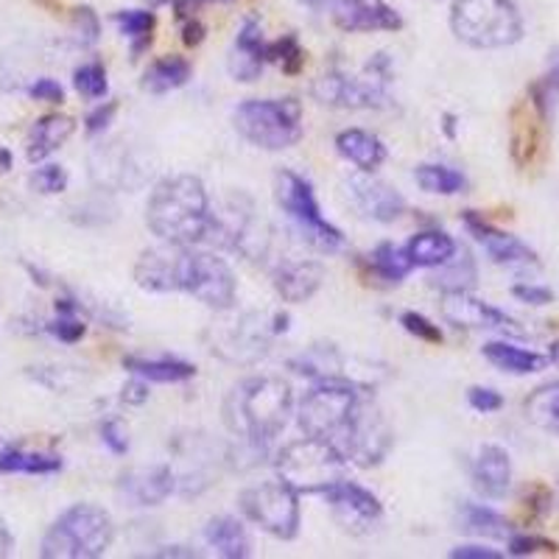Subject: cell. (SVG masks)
<instances>
[{"label": "cell", "instance_id": "15", "mask_svg": "<svg viewBox=\"0 0 559 559\" xmlns=\"http://www.w3.org/2000/svg\"><path fill=\"white\" fill-rule=\"evenodd\" d=\"M439 311H442L445 322H451L453 328H462V331H498L512 333V336L523 333L515 319L487 306L484 299L473 297L471 292H445L442 302H439Z\"/></svg>", "mask_w": 559, "mask_h": 559}, {"label": "cell", "instance_id": "21", "mask_svg": "<svg viewBox=\"0 0 559 559\" xmlns=\"http://www.w3.org/2000/svg\"><path fill=\"white\" fill-rule=\"evenodd\" d=\"M322 496L328 498V503L333 507L336 518L347 528L369 526V523H376L383 512L381 501H378L369 489L358 487L356 481H344V478L333 481L331 487H324Z\"/></svg>", "mask_w": 559, "mask_h": 559}, {"label": "cell", "instance_id": "1", "mask_svg": "<svg viewBox=\"0 0 559 559\" xmlns=\"http://www.w3.org/2000/svg\"><path fill=\"white\" fill-rule=\"evenodd\" d=\"M146 224L166 243L197 247L207 241L213 210L202 179L191 174L163 179L146 204Z\"/></svg>", "mask_w": 559, "mask_h": 559}, {"label": "cell", "instance_id": "61", "mask_svg": "<svg viewBox=\"0 0 559 559\" xmlns=\"http://www.w3.org/2000/svg\"><path fill=\"white\" fill-rule=\"evenodd\" d=\"M166 3H174V0H148V7H166Z\"/></svg>", "mask_w": 559, "mask_h": 559}, {"label": "cell", "instance_id": "31", "mask_svg": "<svg viewBox=\"0 0 559 559\" xmlns=\"http://www.w3.org/2000/svg\"><path fill=\"white\" fill-rule=\"evenodd\" d=\"M123 367L134 378L152 383H182L197 376V367L179 358H123Z\"/></svg>", "mask_w": 559, "mask_h": 559}, {"label": "cell", "instance_id": "43", "mask_svg": "<svg viewBox=\"0 0 559 559\" xmlns=\"http://www.w3.org/2000/svg\"><path fill=\"white\" fill-rule=\"evenodd\" d=\"M401 324H403V328H406V333H412V336L423 338V342L442 344V331H439V324H433L431 319L423 317V313L403 311L401 313Z\"/></svg>", "mask_w": 559, "mask_h": 559}, {"label": "cell", "instance_id": "46", "mask_svg": "<svg viewBox=\"0 0 559 559\" xmlns=\"http://www.w3.org/2000/svg\"><path fill=\"white\" fill-rule=\"evenodd\" d=\"M537 551H557V546L548 540H543V537H534V534H518L512 532L509 534V554L512 557H532V554Z\"/></svg>", "mask_w": 559, "mask_h": 559}, {"label": "cell", "instance_id": "19", "mask_svg": "<svg viewBox=\"0 0 559 559\" xmlns=\"http://www.w3.org/2000/svg\"><path fill=\"white\" fill-rule=\"evenodd\" d=\"M546 123L548 107H543L532 93L512 109V157L518 166L526 168L537 159V152L546 143Z\"/></svg>", "mask_w": 559, "mask_h": 559}, {"label": "cell", "instance_id": "48", "mask_svg": "<svg viewBox=\"0 0 559 559\" xmlns=\"http://www.w3.org/2000/svg\"><path fill=\"white\" fill-rule=\"evenodd\" d=\"M102 439H104V445H107L115 456H123V453L129 451V437L118 419H107V423H104Z\"/></svg>", "mask_w": 559, "mask_h": 559}, {"label": "cell", "instance_id": "32", "mask_svg": "<svg viewBox=\"0 0 559 559\" xmlns=\"http://www.w3.org/2000/svg\"><path fill=\"white\" fill-rule=\"evenodd\" d=\"M456 523L462 532L476 534V537H489V540H509V534H512V523L503 515H498L496 509L481 507V503H462Z\"/></svg>", "mask_w": 559, "mask_h": 559}, {"label": "cell", "instance_id": "42", "mask_svg": "<svg viewBox=\"0 0 559 559\" xmlns=\"http://www.w3.org/2000/svg\"><path fill=\"white\" fill-rule=\"evenodd\" d=\"M73 87L82 93L90 102H98V98L107 96V70H104L102 62H87L82 68H76L73 73Z\"/></svg>", "mask_w": 559, "mask_h": 559}, {"label": "cell", "instance_id": "16", "mask_svg": "<svg viewBox=\"0 0 559 559\" xmlns=\"http://www.w3.org/2000/svg\"><path fill=\"white\" fill-rule=\"evenodd\" d=\"M188 294L213 311H229L236 302V274L218 254L193 249V274Z\"/></svg>", "mask_w": 559, "mask_h": 559}, {"label": "cell", "instance_id": "11", "mask_svg": "<svg viewBox=\"0 0 559 559\" xmlns=\"http://www.w3.org/2000/svg\"><path fill=\"white\" fill-rule=\"evenodd\" d=\"M333 445L342 451L347 462H356L358 467H376L392 448V428L372 403H364L358 397L356 408L338 431V437L333 439Z\"/></svg>", "mask_w": 559, "mask_h": 559}, {"label": "cell", "instance_id": "60", "mask_svg": "<svg viewBox=\"0 0 559 559\" xmlns=\"http://www.w3.org/2000/svg\"><path fill=\"white\" fill-rule=\"evenodd\" d=\"M302 3H306V7H311V9H322L328 0H302Z\"/></svg>", "mask_w": 559, "mask_h": 559}, {"label": "cell", "instance_id": "57", "mask_svg": "<svg viewBox=\"0 0 559 559\" xmlns=\"http://www.w3.org/2000/svg\"><path fill=\"white\" fill-rule=\"evenodd\" d=\"M154 557H197L193 551H179V548H171V551H157Z\"/></svg>", "mask_w": 559, "mask_h": 559}, {"label": "cell", "instance_id": "38", "mask_svg": "<svg viewBox=\"0 0 559 559\" xmlns=\"http://www.w3.org/2000/svg\"><path fill=\"white\" fill-rule=\"evenodd\" d=\"M372 272L378 274L386 283H403L408 277V272L414 269L412 258H408L406 249L394 247V243H381V247L372 252Z\"/></svg>", "mask_w": 559, "mask_h": 559}, {"label": "cell", "instance_id": "4", "mask_svg": "<svg viewBox=\"0 0 559 559\" xmlns=\"http://www.w3.org/2000/svg\"><path fill=\"white\" fill-rule=\"evenodd\" d=\"M451 28L464 45L492 51L523 39V17L512 0H456Z\"/></svg>", "mask_w": 559, "mask_h": 559}, {"label": "cell", "instance_id": "6", "mask_svg": "<svg viewBox=\"0 0 559 559\" xmlns=\"http://www.w3.org/2000/svg\"><path fill=\"white\" fill-rule=\"evenodd\" d=\"M236 129L254 146L280 152L302 138V107L297 98H254L236 109Z\"/></svg>", "mask_w": 559, "mask_h": 559}, {"label": "cell", "instance_id": "23", "mask_svg": "<svg viewBox=\"0 0 559 559\" xmlns=\"http://www.w3.org/2000/svg\"><path fill=\"white\" fill-rule=\"evenodd\" d=\"M263 64H266V39H263L261 23L254 17L243 20L241 32H238L236 45H233V57H229V73L238 82H254L261 79Z\"/></svg>", "mask_w": 559, "mask_h": 559}, {"label": "cell", "instance_id": "10", "mask_svg": "<svg viewBox=\"0 0 559 559\" xmlns=\"http://www.w3.org/2000/svg\"><path fill=\"white\" fill-rule=\"evenodd\" d=\"M358 403V386L347 381H317V386L302 397L299 403V428L308 433V437L319 439H333L338 437V431L344 428V423L349 419L353 408Z\"/></svg>", "mask_w": 559, "mask_h": 559}, {"label": "cell", "instance_id": "29", "mask_svg": "<svg viewBox=\"0 0 559 559\" xmlns=\"http://www.w3.org/2000/svg\"><path fill=\"white\" fill-rule=\"evenodd\" d=\"M204 540L227 559L249 557V548H252L247 528L241 526V521H236V518L229 515L213 518V521L204 526Z\"/></svg>", "mask_w": 559, "mask_h": 559}, {"label": "cell", "instance_id": "50", "mask_svg": "<svg viewBox=\"0 0 559 559\" xmlns=\"http://www.w3.org/2000/svg\"><path fill=\"white\" fill-rule=\"evenodd\" d=\"M512 297L521 299V302H526V306H548L554 299L551 288L546 286H532V283H518V286H512Z\"/></svg>", "mask_w": 559, "mask_h": 559}, {"label": "cell", "instance_id": "58", "mask_svg": "<svg viewBox=\"0 0 559 559\" xmlns=\"http://www.w3.org/2000/svg\"><path fill=\"white\" fill-rule=\"evenodd\" d=\"M548 361H551L554 367H559V338L548 347Z\"/></svg>", "mask_w": 559, "mask_h": 559}, {"label": "cell", "instance_id": "47", "mask_svg": "<svg viewBox=\"0 0 559 559\" xmlns=\"http://www.w3.org/2000/svg\"><path fill=\"white\" fill-rule=\"evenodd\" d=\"M467 403H471L478 414H492L498 412V408H503L501 392L487 386H471V392H467Z\"/></svg>", "mask_w": 559, "mask_h": 559}, {"label": "cell", "instance_id": "51", "mask_svg": "<svg viewBox=\"0 0 559 559\" xmlns=\"http://www.w3.org/2000/svg\"><path fill=\"white\" fill-rule=\"evenodd\" d=\"M115 112H118V102H107V104H102V107L93 109V112L87 115V121H84L87 123V134L104 132V129L112 123Z\"/></svg>", "mask_w": 559, "mask_h": 559}, {"label": "cell", "instance_id": "18", "mask_svg": "<svg viewBox=\"0 0 559 559\" xmlns=\"http://www.w3.org/2000/svg\"><path fill=\"white\" fill-rule=\"evenodd\" d=\"M333 23L347 34L401 32L403 17L386 0H333Z\"/></svg>", "mask_w": 559, "mask_h": 559}, {"label": "cell", "instance_id": "33", "mask_svg": "<svg viewBox=\"0 0 559 559\" xmlns=\"http://www.w3.org/2000/svg\"><path fill=\"white\" fill-rule=\"evenodd\" d=\"M191 73L193 68L185 57H163L143 73V90H148L154 96H163V93H171V90L188 84Z\"/></svg>", "mask_w": 559, "mask_h": 559}, {"label": "cell", "instance_id": "40", "mask_svg": "<svg viewBox=\"0 0 559 559\" xmlns=\"http://www.w3.org/2000/svg\"><path fill=\"white\" fill-rule=\"evenodd\" d=\"M48 331H51L53 336L64 344L79 342V338L87 333V324H84L82 317H79V302H73V299H59L57 319L48 324Z\"/></svg>", "mask_w": 559, "mask_h": 559}, {"label": "cell", "instance_id": "3", "mask_svg": "<svg viewBox=\"0 0 559 559\" xmlns=\"http://www.w3.org/2000/svg\"><path fill=\"white\" fill-rule=\"evenodd\" d=\"M115 540L112 518L102 507L76 503L59 515V521L43 537L45 559H96L109 551Z\"/></svg>", "mask_w": 559, "mask_h": 559}, {"label": "cell", "instance_id": "49", "mask_svg": "<svg viewBox=\"0 0 559 559\" xmlns=\"http://www.w3.org/2000/svg\"><path fill=\"white\" fill-rule=\"evenodd\" d=\"M28 96L34 102H45V104H62L64 102V90L57 79H37V82L28 87Z\"/></svg>", "mask_w": 559, "mask_h": 559}, {"label": "cell", "instance_id": "55", "mask_svg": "<svg viewBox=\"0 0 559 559\" xmlns=\"http://www.w3.org/2000/svg\"><path fill=\"white\" fill-rule=\"evenodd\" d=\"M123 401L132 403V406H140V403H146L148 401V386L143 378H138V381L127 383L123 386Z\"/></svg>", "mask_w": 559, "mask_h": 559}, {"label": "cell", "instance_id": "62", "mask_svg": "<svg viewBox=\"0 0 559 559\" xmlns=\"http://www.w3.org/2000/svg\"><path fill=\"white\" fill-rule=\"evenodd\" d=\"M199 3H216V0H199ZM218 3H229V0H218Z\"/></svg>", "mask_w": 559, "mask_h": 559}, {"label": "cell", "instance_id": "45", "mask_svg": "<svg viewBox=\"0 0 559 559\" xmlns=\"http://www.w3.org/2000/svg\"><path fill=\"white\" fill-rule=\"evenodd\" d=\"M73 26H76L82 45H96L102 37V20L90 7H79L73 12Z\"/></svg>", "mask_w": 559, "mask_h": 559}, {"label": "cell", "instance_id": "37", "mask_svg": "<svg viewBox=\"0 0 559 559\" xmlns=\"http://www.w3.org/2000/svg\"><path fill=\"white\" fill-rule=\"evenodd\" d=\"M414 179L426 193H442V197H453V193H462L467 188V179L464 174H459L456 168L448 166H433L426 163L414 171Z\"/></svg>", "mask_w": 559, "mask_h": 559}, {"label": "cell", "instance_id": "36", "mask_svg": "<svg viewBox=\"0 0 559 559\" xmlns=\"http://www.w3.org/2000/svg\"><path fill=\"white\" fill-rule=\"evenodd\" d=\"M526 414L534 426L546 428L559 437V381L537 389L526 401Z\"/></svg>", "mask_w": 559, "mask_h": 559}, {"label": "cell", "instance_id": "9", "mask_svg": "<svg viewBox=\"0 0 559 559\" xmlns=\"http://www.w3.org/2000/svg\"><path fill=\"white\" fill-rule=\"evenodd\" d=\"M238 507L254 526L277 540H294L299 534V492L283 478L243 489Z\"/></svg>", "mask_w": 559, "mask_h": 559}, {"label": "cell", "instance_id": "25", "mask_svg": "<svg viewBox=\"0 0 559 559\" xmlns=\"http://www.w3.org/2000/svg\"><path fill=\"white\" fill-rule=\"evenodd\" d=\"M324 269L313 261H288L274 269V288L286 302H306L319 292Z\"/></svg>", "mask_w": 559, "mask_h": 559}, {"label": "cell", "instance_id": "41", "mask_svg": "<svg viewBox=\"0 0 559 559\" xmlns=\"http://www.w3.org/2000/svg\"><path fill=\"white\" fill-rule=\"evenodd\" d=\"M266 62H277L288 76H297L302 64H306V51H302V45L294 34H286V37L274 39V43H266Z\"/></svg>", "mask_w": 559, "mask_h": 559}, {"label": "cell", "instance_id": "34", "mask_svg": "<svg viewBox=\"0 0 559 559\" xmlns=\"http://www.w3.org/2000/svg\"><path fill=\"white\" fill-rule=\"evenodd\" d=\"M62 471V459L53 453H32L20 448L0 451V473H23V476H53Z\"/></svg>", "mask_w": 559, "mask_h": 559}, {"label": "cell", "instance_id": "26", "mask_svg": "<svg viewBox=\"0 0 559 559\" xmlns=\"http://www.w3.org/2000/svg\"><path fill=\"white\" fill-rule=\"evenodd\" d=\"M336 148L344 159H349L364 174H372L386 159V146L381 143V138L364 132V129H344L336 138Z\"/></svg>", "mask_w": 559, "mask_h": 559}, {"label": "cell", "instance_id": "14", "mask_svg": "<svg viewBox=\"0 0 559 559\" xmlns=\"http://www.w3.org/2000/svg\"><path fill=\"white\" fill-rule=\"evenodd\" d=\"M90 174L98 188L107 191H134L146 182L152 168L132 152L123 146V140H115L109 146H98L90 159Z\"/></svg>", "mask_w": 559, "mask_h": 559}, {"label": "cell", "instance_id": "24", "mask_svg": "<svg viewBox=\"0 0 559 559\" xmlns=\"http://www.w3.org/2000/svg\"><path fill=\"white\" fill-rule=\"evenodd\" d=\"M473 484L484 498H503L512 484V459L501 445H484L473 462Z\"/></svg>", "mask_w": 559, "mask_h": 559}, {"label": "cell", "instance_id": "39", "mask_svg": "<svg viewBox=\"0 0 559 559\" xmlns=\"http://www.w3.org/2000/svg\"><path fill=\"white\" fill-rule=\"evenodd\" d=\"M115 23L121 26L123 37L132 39V59H138L140 53L146 51L152 45V32H154V12H140V9H129V12L115 14Z\"/></svg>", "mask_w": 559, "mask_h": 559}, {"label": "cell", "instance_id": "54", "mask_svg": "<svg viewBox=\"0 0 559 559\" xmlns=\"http://www.w3.org/2000/svg\"><path fill=\"white\" fill-rule=\"evenodd\" d=\"M182 39H185V45H191V48L202 45L204 26H202V23H199L197 17H185L182 20Z\"/></svg>", "mask_w": 559, "mask_h": 559}, {"label": "cell", "instance_id": "56", "mask_svg": "<svg viewBox=\"0 0 559 559\" xmlns=\"http://www.w3.org/2000/svg\"><path fill=\"white\" fill-rule=\"evenodd\" d=\"M9 168H12V152L0 148V171H9Z\"/></svg>", "mask_w": 559, "mask_h": 559}, {"label": "cell", "instance_id": "52", "mask_svg": "<svg viewBox=\"0 0 559 559\" xmlns=\"http://www.w3.org/2000/svg\"><path fill=\"white\" fill-rule=\"evenodd\" d=\"M453 559H501V551L484 546H459L451 551Z\"/></svg>", "mask_w": 559, "mask_h": 559}, {"label": "cell", "instance_id": "17", "mask_svg": "<svg viewBox=\"0 0 559 559\" xmlns=\"http://www.w3.org/2000/svg\"><path fill=\"white\" fill-rule=\"evenodd\" d=\"M462 222L464 227H467V233L476 238V243H481L484 252H487L498 266H537V252H534L532 247H526L521 238L509 236L503 229L484 222L476 210H464Z\"/></svg>", "mask_w": 559, "mask_h": 559}, {"label": "cell", "instance_id": "28", "mask_svg": "<svg viewBox=\"0 0 559 559\" xmlns=\"http://www.w3.org/2000/svg\"><path fill=\"white\" fill-rule=\"evenodd\" d=\"M484 358L501 372H509V376H532V372H540L546 369L548 358L537 356L532 349L515 347V344L509 342H489L484 344Z\"/></svg>", "mask_w": 559, "mask_h": 559}, {"label": "cell", "instance_id": "2", "mask_svg": "<svg viewBox=\"0 0 559 559\" xmlns=\"http://www.w3.org/2000/svg\"><path fill=\"white\" fill-rule=\"evenodd\" d=\"M288 414H292V386L280 378L241 381L224 406L229 431L247 439L254 451H263L286 428Z\"/></svg>", "mask_w": 559, "mask_h": 559}, {"label": "cell", "instance_id": "20", "mask_svg": "<svg viewBox=\"0 0 559 559\" xmlns=\"http://www.w3.org/2000/svg\"><path fill=\"white\" fill-rule=\"evenodd\" d=\"M347 193L353 199L364 216L372 218V222L392 224L403 216L406 210V199L394 191L392 185L381 182V179L369 177V174L361 171V177H353L347 182Z\"/></svg>", "mask_w": 559, "mask_h": 559}, {"label": "cell", "instance_id": "5", "mask_svg": "<svg viewBox=\"0 0 559 559\" xmlns=\"http://www.w3.org/2000/svg\"><path fill=\"white\" fill-rule=\"evenodd\" d=\"M274 467H277V476L294 487L302 496H313L319 492L322 496L324 487H331L333 481L344 478V467H347V459L342 456L333 442L319 437H302L297 442H288L283 451L274 459Z\"/></svg>", "mask_w": 559, "mask_h": 559}, {"label": "cell", "instance_id": "59", "mask_svg": "<svg viewBox=\"0 0 559 559\" xmlns=\"http://www.w3.org/2000/svg\"><path fill=\"white\" fill-rule=\"evenodd\" d=\"M445 132L448 138H456V118L453 115H445Z\"/></svg>", "mask_w": 559, "mask_h": 559}, {"label": "cell", "instance_id": "30", "mask_svg": "<svg viewBox=\"0 0 559 559\" xmlns=\"http://www.w3.org/2000/svg\"><path fill=\"white\" fill-rule=\"evenodd\" d=\"M459 243L453 241L448 233L442 229H428V233H417V236L408 241L406 252L412 258L414 266H423V269H437L442 263H448L456 254Z\"/></svg>", "mask_w": 559, "mask_h": 559}, {"label": "cell", "instance_id": "53", "mask_svg": "<svg viewBox=\"0 0 559 559\" xmlns=\"http://www.w3.org/2000/svg\"><path fill=\"white\" fill-rule=\"evenodd\" d=\"M537 90H540V93L548 98V102H551L554 96H559V53H554L551 70H548V76L543 79L540 84H537Z\"/></svg>", "mask_w": 559, "mask_h": 559}, {"label": "cell", "instance_id": "13", "mask_svg": "<svg viewBox=\"0 0 559 559\" xmlns=\"http://www.w3.org/2000/svg\"><path fill=\"white\" fill-rule=\"evenodd\" d=\"M274 328H266L261 317L247 313V317H238L233 322L216 324L213 331L207 333L210 349L222 356L229 364H254L261 361L269 353V342L274 336Z\"/></svg>", "mask_w": 559, "mask_h": 559}, {"label": "cell", "instance_id": "27", "mask_svg": "<svg viewBox=\"0 0 559 559\" xmlns=\"http://www.w3.org/2000/svg\"><path fill=\"white\" fill-rule=\"evenodd\" d=\"M76 123L68 115H45L28 132V159L39 163V159L51 157L57 148H62L64 140L73 134Z\"/></svg>", "mask_w": 559, "mask_h": 559}, {"label": "cell", "instance_id": "22", "mask_svg": "<svg viewBox=\"0 0 559 559\" xmlns=\"http://www.w3.org/2000/svg\"><path fill=\"white\" fill-rule=\"evenodd\" d=\"M174 489H177V478L166 464L138 467L121 476V496H127L134 507H159Z\"/></svg>", "mask_w": 559, "mask_h": 559}, {"label": "cell", "instance_id": "7", "mask_svg": "<svg viewBox=\"0 0 559 559\" xmlns=\"http://www.w3.org/2000/svg\"><path fill=\"white\" fill-rule=\"evenodd\" d=\"M274 191H277L280 207L286 210L288 218H292L294 227H297V233L308 247L324 254L342 252V229L322 218V210H319L317 197H313L311 182H306L294 171H280L277 179H274Z\"/></svg>", "mask_w": 559, "mask_h": 559}, {"label": "cell", "instance_id": "8", "mask_svg": "<svg viewBox=\"0 0 559 559\" xmlns=\"http://www.w3.org/2000/svg\"><path fill=\"white\" fill-rule=\"evenodd\" d=\"M389 57L378 53L367 64V79L347 76L342 70H328L324 76L313 82L311 93L319 104L336 109H372L386 107V82H389Z\"/></svg>", "mask_w": 559, "mask_h": 559}, {"label": "cell", "instance_id": "35", "mask_svg": "<svg viewBox=\"0 0 559 559\" xmlns=\"http://www.w3.org/2000/svg\"><path fill=\"white\" fill-rule=\"evenodd\" d=\"M439 272L431 277L433 288H442L445 292H467V288L476 286V261L471 258V252L456 249L451 261L437 266Z\"/></svg>", "mask_w": 559, "mask_h": 559}, {"label": "cell", "instance_id": "12", "mask_svg": "<svg viewBox=\"0 0 559 559\" xmlns=\"http://www.w3.org/2000/svg\"><path fill=\"white\" fill-rule=\"evenodd\" d=\"M193 274V247L185 243H163L146 249L134 263V283L143 292L154 294H188Z\"/></svg>", "mask_w": 559, "mask_h": 559}, {"label": "cell", "instance_id": "44", "mask_svg": "<svg viewBox=\"0 0 559 559\" xmlns=\"http://www.w3.org/2000/svg\"><path fill=\"white\" fill-rule=\"evenodd\" d=\"M32 185L39 193H62L68 188V174L62 166H43L32 174Z\"/></svg>", "mask_w": 559, "mask_h": 559}]
</instances>
